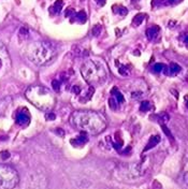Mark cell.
<instances>
[{"label": "cell", "mask_w": 188, "mask_h": 189, "mask_svg": "<svg viewBox=\"0 0 188 189\" xmlns=\"http://www.w3.org/2000/svg\"><path fill=\"white\" fill-rule=\"evenodd\" d=\"M25 96L32 105L45 112H51L56 104L55 94L49 88L42 85H34L28 87Z\"/></svg>", "instance_id": "2"}, {"label": "cell", "mask_w": 188, "mask_h": 189, "mask_svg": "<svg viewBox=\"0 0 188 189\" xmlns=\"http://www.w3.org/2000/svg\"><path fill=\"white\" fill-rule=\"evenodd\" d=\"M180 0H165L163 1V4H165V5H171V4H174L176 3V2H178Z\"/></svg>", "instance_id": "24"}, {"label": "cell", "mask_w": 188, "mask_h": 189, "mask_svg": "<svg viewBox=\"0 0 188 189\" xmlns=\"http://www.w3.org/2000/svg\"><path fill=\"white\" fill-rule=\"evenodd\" d=\"M116 102H117L116 100H115V99H113V98H111L109 100V104H110V106L112 108L113 110H115V109H116V104H115Z\"/></svg>", "instance_id": "22"}, {"label": "cell", "mask_w": 188, "mask_h": 189, "mask_svg": "<svg viewBox=\"0 0 188 189\" xmlns=\"http://www.w3.org/2000/svg\"><path fill=\"white\" fill-rule=\"evenodd\" d=\"M159 142H160V136H153L150 139L148 143L146 144V146H145V148H144V151H150V149H152V148L155 147V146H156Z\"/></svg>", "instance_id": "9"}, {"label": "cell", "mask_w": 188, "mask_h": 189, "mask_svg": "<svg viewBox=\"0 0 188 189\" xmlns=\"http://www.w3.org/2000/svg\"><path fill=\"white\" fill-rule=\"evenodd\" d=\"M96 2H97L99 5H104V3H105V0H96Z\"/></svg>", "instance_id": "31"}, {"label": "cell", "mask_w": 188, "mask_h": 189, "mask_svg": "<svg viewBox=\"0 0 188 189\" xmlns=\"http://www.w3.org/2000/svg\"><path fill=\"white\" fill-rule=\"evenodd\" d=\"M70 124L80 131L89 134H99L106 128L104 117L93 111H76L70 116Z\"/></svg>", "instance_id": "1"}, {"label": "cell", "mask_w": 188, "mask_h": 189, "mask_svg": "<svg viewBox=\"0 0 188 189\" xmlns=\"http://www.w3.org/2000/svg\"><path fill=\"white\" fill-rule=\"evenodd\" d=\"M161 126H162V129H163V131H165V134H167V136H169L170 138H172V136H171V133H170V131H169V130H168V128H167V127H165V126L163 125V124H161Z\"/></svg>", "instance_id": "27"}, {"label": "cell", "mask_w": 188, "mask_h": 189, "mask_svg": "<svg viewBox=\"0 0 188 189\" xmlns=\"http://www.w3.org/2000/svg\"><path fill=\"white\" fill-rule=\"evenodd\" d=\"M165 68V64H154V67H153V72H155V73H159V72L163 71Z\"/></svg>", "instance_id": "16"}, {"label": "cell", "mask_w": 188, "mask_h": 189, "mask_svg": "<svg viewBox=\"0 0 188 189\" xmlns=\"http://www.w3.org/2000/svg\"><path fill=\"white\" fill-rule=\"evenodd\" d=\"M184 181H185V184L188 186V172H186V173L184 174Z\"/></svg>", "instance_id": "30"}, {"label": "cell", "mask_w": 188, "mask_h": 189, "mask_svg": "<svg viewBox=\"0 0 188 189\" xmlns=\"http://www.w3.org/2000/svg\"><path fill=\"white\" fill-rule=\"evenodd\" d=\"M118 13H119L120 15H126L128 13V10L126 8H124V7H119V9H118Z\"/></svg>", "instance_id": "23"}, {"label": "cell", "mask_w": 188, "mask_h": 189, "mask_svg": "<svg viewBox=\"0 0 188 189\" xmlns=\"http://www.w3.org/2000/svg\"><path fill=\"white\" fill-rule=\"evenodd\" d=\"M71 14H73V15H74V11H73L71 8H69L67 10V12H66V16H67V17H69V16L71 15Z\"/></svg>", "instance_id": "28"}, {"label": "cell", "mask_w": 188, "mask_h": 189, "mask_svg": "<svg viewBox=\"0 0 188 189\" xmlns=\"http://www.w3.org/2000/svg\"><path fill=\"white\" fill-rule=\"evenodd\" d=\"M112 94H114V96H115V98H116L115 100L117 101V103H123L125 101L124 96L120 94V92L117 90L116 88H114V89L112 90Z\"/></svg>", "instance_id": "12"}, {"label": "cell", "mask_w": 188, "mask_h": 189, "mask_svg": "<svg viewBox=\"0 0 188 189\" xmlns=\"http://www.w3.org/2000/svg\"><path fill=\"white\" fill-rule=\"evenodd\" d=\"M15 121L16 124L19 126H27L30 123V115L29 113L27 112V110L24 111H19V113L16 114V117H15Z\"/></svg>", "instance_id": "6"}, {"label": "cell", "mask_w": 188, "mask_h": 189, "mask_svg": "<svg viewBox=\"0 0 188 189\" xmlns=\"http://www.w3.org/2000/svg\"><path fill=\"white\" fill-rule=\"evenodd\" d=\"M45 117H46V119H49V121H53V119H55V115L53 113H51V112H49V114L45 115Z\"/></svg>", "instance_id": "25"}, {"label": "cell", "mask_w": 188, "mask_h": 189, "mask_svg": "<svg viewBox=\"0 0 188 189\" xmlns=\"http://www.w3.org/2000/svg\"><path fill=\"white\" fill-rule=\"evenodd\" d=\"M185 102H186V106H187V109H188V94L185 96Z\"/></svg>", "instance_id": "32"}, {"label": "cell", "mask_w": 188, "mask_h": 189, "mask_svg": "<svg viewBox=\"0 0 188 189\" xmlns=\"http://www.w3.org/2000/svg\"><path fill=\"white\" fill-rule=\"evenodd\" d=\"M62 5H64V2H62L61 0H57L51 9H54V12H55V13H60L61 9H62Z\"/></svg>", "instance_id": "15"}, {"label": "cell", "mask_w": 188, "mask_h": 189, "mask_svg": "<svg viewBox=\"0 0 188 189\" xmlns=\"http://www.w3.org/2000/svg\"><path fill=\"white\" fill-rule=\"evenodd\" d=\"M0 55H2V56H8L7 49H5V46L3 45L2 42H0Z\"/></svg>", "instance_id": "19"}, {"label": "cell", "mask_w": 188, "mask_h": 189, "mask_svg": "<svg viewBox=\"0 0 188 189\" xmlns=\"http://www.w3.org/2000/svg\"><path fill=\"white\" fill-rule=\"evenodd\" d=\"M87 142V136H85V132H83V134H81L80 136H78L75 140H71V143L74 145H83Z\"/></svg>", "instance_id": "10"}, {"label": "cell", "mask_w": 188, "mask_h": 189, "mask_svg": "<svg viewBox=\"0 0 188 189\" xmlns=\"http://www.w3.org/2000/svg\"><path fill=\"white\" fill-rule=\"evenodd\" d=\"M8 105H9V103L5 102V99L1 100V101H0V113H1V112H4V110L7 109Z\"/></svg>", "instance_id": "20"}, {"label": "cell", "mask_w": 188, "mask_h": 189, "mask_svg": "<svg viewBox=\"0 0 188 189\" xmlns=\"http://www.w3.org/2000/svg\"><path fill=\"white\" fill-rule=\"evenodd\" d=\"M100 32H101V26L100 25H96L93 28V34H94V36H99Z\"/></svg>", "instance_id": "21"}, {"label": "cell", "mask_w": 188, "mask_h": 189, "mask_svg": "<svg viewBox=\"0 0 188 189\" xmlns=\"http://www.w3.org/2000/svg\"><path fill=\"white\" fill-rule=\"evenodd\" d=\"M152 109V104H150V101H143L141 102V105H140V111L141 112H147Z\"/></svg>", "instance_id": "14"}, {"label": "cell", "mask_w": 188, "mask_h": 189, "mask_svg": "<svg viewBox=\"0 0 188 189\" xmlns=\"http://www.w3.org/2000/svg\"><path fill=\"white\" fill-rule=\"evenodd\" d=\"M143 96H144V92L141 90H135V91H132L131 92V98L132 99H140V98H142Z\"/></svg>", "instance_id": "17"}, {"label": "cell", "mask_w": 188, "mask_h": 189, "mask_svg": "<svg viewBox=\"0 0 188 189\" xmlns=\"http://www.w3.org/2000/svg\"><path fill=\"white\" fill-rule=\"evenodd\" d=\"M75 19H78L79 23H85L86 22V13L84 11H80L75 14Z\"/></svg>", "instance_id": "13"}, {"label": "cell", "mask_w": 188, "mask_h": 189, "mask_svg": "<svg viewBox=\"0 0 188 189\" xmlns=\"http://www.w3.org/2000/svg\"><path fill=\"white\" fill-rule=\"evenodd\" d=\"M180 70H182V68H180L178 64H175V62H172V64H170L169 67L165 66L163 72H165L167 75L174 76V75H176V74H178V73L180 72Z\"/></svg>", "instance_id": "7"}, {"label": "cell", "mask_w": 188, "mask_h": 189, "mask_svg": "<svg viewBox=\"0 0 188 189\" xmlns=\"http://www.w3.org/2000/svg\"><path fill=\"white\" fill-rule=\"evenodd\" d=\"M81 73L83 79L91 86L100 85L108 79V71L104 64L97 59L86 60L81 67Z\"/></svg>", "instance_id": "4"}, {"label": "cell", "mask_w": 188, "mask_h": 189, "mask_svg": "<svg viewBox=\"0 0 188 189\" xmlns=\"http://www.w3.org/2000/svg\"><path fill=\"white\" fill-rule=\"evenodd\" d=\"M144 17H145V14H142V13H140L138 15L134 16V18L132 19V24H133V26H140L142 22L144 21Z\"/></svg>", "instance_id": "11"}, {"label": "cell", "mask_w": 188, "mask_h": 189, "mask_svg": "<svg viewBox=\"0 0 188 189\" xmlns=\"http://www.w3.org/2000/svg\"><path fill=\"white\" fill-rule=\"evenodd\" d=\"M26 56L37 66H45L56 58L57 49L49 42H34L27 46Z\"/></svg>", "instance_id": "3"}, {"label": "cell", "mask_w": 188, "mask_h": 189, "mask_svg": "<svg viewBox=\"0 0 188 189\" xmlns=\"http://www.w3.org/2000/svg\"><path fill=\"white\" fill-rule=\"evenodd\" d=\"M159 31H160V28L158 26H153L150 27V28H148L146 30V37L148 40H154L156 37L158 36V34H159Z\"/></svg>", "instance_id": "8"}, {"label": "cell", "mask_w": 188, "mask_h": 189, "mask_svg": "<svg viewBox=\"0 0 188 189\" xmlns=\"http://www.w3.org/2000/svg\"><path fill=\"white\" fill-rule=\"evenodd\" d=\"M1 158L2 159H8L9 157H10V155H9V153L8 151H1Z\"/></svg>", "instance_id": "26"}, {"label": "cell", "mask_w": 188, "mask_h": 189, "mask_svg": "<svg viewBox=\"0 0 188 189\" xmlns=\"http://www.w3.org/2000/svg\"><path fill=\"white\" fill-rule=\"evenodd\" d=\"M52 86H53V88H54V90L57 91V92L60 90V82H59V81H57V79L53 81V82H52Z\"/></svg>", "instance_id": "18"}, {"label": "cell", "mask_w": 188, "mask_h": 189, "mask_svg": "<svg viewBox=\"0 0 188 189\" xmlns=\"http://www.w3.org/2000/svg\"><path fill=\"white\" fill-rule=\"evenodd\" d=\"M184 42H185V44L188 46V36H186L185 37V39H184Z\"/></svg>", "instance_id": "33"}, {"label": "cell", "mask_w": 188, "mask_h": 189, "mask_svg": "<svg viewBox=\"0 0 188 189\" xmlns=\"http://www.w3.org/2000/svg\"><path fill=\"white\" fill-rule=\"evenodd\" d=\"M72 91L74 92L75 94H80V91H81V89H80L79 87L78 86H73V88H72Z\"/></svg>", "instance_id": "29"}, {"label": "cell", "mask_w": 188, "mask_h": 189, "mask_svg": "<svg viewBox=\"0 0 188 189\" xmlns=\"http://www.w3.org/2000/svg\"><path fill=\"white\" fill-rule=\"evenodd\" d=\"M19 177L12 166L0 164V189L13 188L19 184Z\"/></svg>", "instance_id": "5"}]
</instances>
